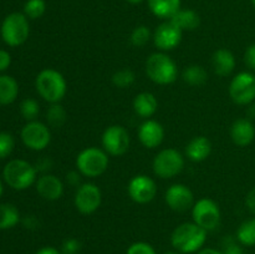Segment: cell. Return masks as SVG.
Instances as JSON below:
<instances>
[{
  "label": "cell",
  "mask_w": 255,
  "mask_h": 254,
  "mask_svg": "<svg viewBox=\"0 0 255 254\" xmlns=\"http://www.w3.org/2000/svg\"><path fill=\"white\" fill-rule=\"evenodd\" d=\"M208 232L194 222L182 223L172 232L171 243L182 254L199 252L207 241Z\"/></svg>",
  "instance_id": "1"
},
{
  "label": "cell",
  "mask_w": 255,
  "mask_h": 254,
  "mask_svg": "<svg viewBox=\"0 0 255 254\" xmlns=\"http://www.w3.org/2000/svg\"><path fill=\"white\" fill-rule=\"evenodd\" d=\"M35 87L37 94L51 105L59 104L67 91L64 75L54 69H45L40 71L35 80Z\"/></svg>",
  "instance_id": "2"
},
{
  "label": "cell",
  "mask_w": 255,
  "mask_h": 254,
  "mask_svg": "<svg viewBox=\"0 0 255 254\" xmlns=\"http://www.w3.org/2000/svg\"><path fill=\"white\" fill-rule=\"evenodd\" d=\"M146 74L157 85L173 84L178 76L176 62L164 52H154L146 61Z\"/></svg>",
  "instance_id": "3"
},
{
  "label": "cell",
  "mask_w": 255,
  "mask_h": 254,
  "mask_svg": "<svg viewBox=\"0 0 255 254\" xmlns=\"http://www.w3.org/2000/svg\"><path fill=\"white\" fill-rule=\"evenodd\" d=\"M36 168L24 159H11L2 171L4 181L16 191H24L36 183Z\"/></svg>",
  "instance_id": "4"
},
{
  "label": "cell",
  "mask_w": 255,
  "mask_h": 254,
  "mask_svg": "<svg viewBox=\"0 0 255 254\" xmlns=\"http://www.w3.org/2000/svg\"><path fill=\"white\" fill-rule=\"evenodd\" d=\"M109 156L105 149L87 147L76 157V168L82 176L96 178L104 174L109 167Z\"/></svg>",
  "instance_id": "5"
},
{
  "label": "cell",
  "mask_w": 255,
  "mask_h": 254,
  "mask_svg": "<svg viewBox=\"0 0 255 254\" xmlns=\"http://www.w3.org/2000/svg\"><path fill=\"white\" fill-rule=\"evenodd\" d=\"M1 37L9 46H20L27 40L30 26L27 17L21 12H11L4 19L1 24Z\"/></svg>",
  "instance_id": "6"
},
{
  "label": "cell",
  "mask_w": 255,
  "mask_h": 254,
  "mask_svg": "<svg viewBox=\"0 0 255 254\" xmlns=\"http://www.w3.org/2000/svg\"><path fill=\"white\" fill-rule=\"evenodd\" d=\"M184 158L179 151L174 148H164L156 154L152 163L154 174L162 179L173 178L182 172Z\"/></svg>",
  "instance_id": "7"
},
{
  "label": "cell",
  "mask_w": 255,
  "mask_h": 254,
  "mask_svg": "<svg viewBox=\"0 0 255 254\" xmlns=\"http://www.w3.org/2000/svg\"><path fill=\"white\" fill-rule=\"evenodd\" d=\"M192 217L194 223L207 232L214 231L221 224V209L211 198H201L192 207Z\"/></svg>",
  "instance_id": "8"
},
{
  "label": "cell",
  "mask_w": 255,
  "mask_h": 254,
  "mask_svg": "<svg viewBox=\"0 0 255 254\" xmlns=\"http://www.w3.org/2000/svg\"><path fill=\"white\" fill-rule=\"evenodd\" d=\"M229 96L237 105H249L255 100V75L243 71L237 74L229 85Z\"/></svg>",
  "instance_id": "9"
},
{
  "label": "cell",
  "mask_w": 255,
  "mask_h": 254,
  "mask_svg": "<svg viewBox=\"0 0 255 254\" xmlns=\"http://www.w3.org/2000/svg\"><path fill=\"white\" fill-rule=\"evenodd\" d=\"M21 141L32 151H42L51 142V132L45 124L40 121H29L21 129Z\"/></svg>",
  "instance_id": "10"
},
{
  "label": "cell",
  "mask_w": 255,
  "mask_h": 254,
  "mask_svg": "<svg viewBox=\"0 0 255 254\" xmlns=\"http://www.w3.org/2000/svg\"><path fill=\"white\" fill-rule=\"evenodd\" d=\"M131 138L121 125H112L109 126L102 133V146L104 149L111 156H122L129 148Z\"/></svg>",
  "instance_id": "11"
},
{
  "label": "cell",
  "mask_w": 255,
  "mask_h": 254,
  "mask_svg": "<svg viewBox=\"0 0 255 254\" xmlns=\"http://www.w3.org/2000/svg\"><path fill=\"white\" fill-rule=\"evenodd\" d=\"M101 202L102 192L95 183L81 184L75 193V207L81 214H92L100 208Z\"/></svg>",
  "instance_id": "12"
},
{
  "label": "cell",
  "mask_w": 255,
  "mask_h": 254,
  "mask_svg": "<svg viewBox=\"0 0 255 254\" xmlns=\"http://www.w3.org/2000/svg\"><path fill=\"white\" fill-rule=\"evenodd\" d=\"M128 196L138 204H146L153 201L157 194L156 182L146 174H137L128 182Z\"/></svg>",
  "instance_id": "13"
},
{
  "label": "cell",
  "mask_w": 255,
  "mask_h": 254,
  "mask_svg": "<svg viewBox=\"0 0 255 254\" xmlns=\"http://www.w3.org/2000/svg\"><path fill=\"white\" fill-rule=\"evenodd\" d=\"M183 31L171 20H166L153 32V42L161 51H171L182 41Z\"/></svg>",
  "instance_id": "14"
},
{
  "label": "cell",
  "mask_w": 255,
  "mask_h": 254,
  "mask_svg": "<svg viewBox=\"0 0 255 254\" xmlns=\"http://www.w3.org/2000/svg\"><path fill=\"white\" fill-rule=\"evenodd\" d=\"M166 204L174 212H187L194 204L193 192L186 184H172L164 194Z\"/></svg>",
  "instance_id": "15"
},
{
  "label": "cell",
  "mask_w": 255,
  "mask_h": 254,
  "mask_svg": "<svg viewBox=\"0 0 255 254\" xmlns=\"http://www.w3.org/2000/svg\"><path fill=\"white\" fill-rule=\"evenodd\" d=\"M138 138L146 148H156L164 138L163 126L154 120H146L138 128Z\"/></svg>",
  "instance_id": "16"
},
{
  "label": "cell",
  "mask_w": 255,
  "mask_h": 254,
  "mask_svg": "<svg viewBox=\"0 0 255 254\" xmlns=\"http://www.w3.org/2000/svg\"><path fill=\"white\" fill-rule=\"evenodd\" d=\"M35 184L39 196L46 201H57L64 194V183L54 174H44Z\"/></svg>",
  "instance_id": "17"
},
{
  "label": "cell",
  "mask_w": 255,
  "mask_h": 254,
  "mask_svg": "<svg viewBox=\"0 0 255 254\" xmlns=\"http://www.w3.org/2000/svg\"><path fill=\"white\" fill-rule=\"evenodd\" d=\"M232 141L239 147H246L253 142L255 137V127L248 119H238L231 127Z\"/></svg>",
  "instance_id": "18"
},
{
  "label": "cell",
  "mask_w": 255,
  "mask_h": 254,
  "mask_svg": "<svg viewBox=\"0 0 255 254\" xmlns=\"http://www.w3.org/2000/svg\"><path fill=\"white\" fill-rule=\"evenodd\" d=\"M212 66L218 76H229L236 69V56L228 49H218L212 56Z\"/></svg>",
  "instance_id": "19"
},
{
  "label": "cell",
  "mask_w": 255,
  "mask_h": 254,
  "mask_svg": "<svg viewBox=\"0 0 255 254\" xmlns=\"http://www.w3.org/2000/svg\"><path fill=\"white\" fill-rule=\"evenodd\" d=\"M212 152V143L207 137L197 136L188 142L186 154L191 161L202 162L209 157Z\"/></svg>",
  "instance_id": "20"
},
{
  "label": "cell",
  "mask_w": 255,
  "mask_h": 254,
  "mask_svg": "<svg viewBox=\"0 0 255 254\" xmlns=\"http://www.w3.org/2000/svg\"><path fill=\"white\" fill-rule=\"evenodd\" d=\"M149 10L162 20H171L181 10V0H147Z\"/></svg>",
  "instance_id": "21"
},
{
  "label": "cell",
  "mask_w": 255,
  "mask_h": 254,
  "mask_svg": "<svg viewBox=\"0 0 255 254\" xmlns=\"http://www.w3.org/2000/svg\"><path fill=\"white\" fill-rule=\"evenodd\" d=\"M158 109V101L151 92H141L133 100V110L137 116L148 119L153 116Z\"/></svg>",
  "instance_id": "22"
},
{
  "label": "cell",
  "mask_w": 255,
  "mask_h": 254,
  "mask_svg": "<svg viewBox=\"0 0 255 254\" xmlns=\"http://www.w3.org/2000/svg\"><path fill=\"white\" fill-rule=\"evenodd\" d=\"M172 22L177 25L182 31H192L196 30L201 24V17L194 10L181 9L171 19Z\"/></svg>",
  "instance_id": "23"
},
{
  "label": "cell",
  "mask_w": 255,
  "mask_h": 254,
  "mask_svg": "<svg viewBox=\"0 0 255 254\" xmlns=\"http://www.w3.org/2000/svg\"><path fill=\"white\" fill-rule=\"evenodd\" d=\"M19 95V85L14 77L9 75L0 76V105H10Z\"/></svg>",
  "instance_id": "24"
},
{
  "label": "cell",
  "mask_w": 255,
  "mask_h": 254,
  "mask_svg": "<svg viewBox=\"0 0 255 254\" xmlns=\"http://www.w3.org/2000/svg\"><path fill=\"white\" fill-rule=\"evenodd\" d=\"M20 221V213L16 207L11 203L0 204V229H10L16 226Z\"/></svg>",
  "instance_id": "25"
},
{
  "label": "cell",
  "mask_w": 255,
  "mask_h": 254,
  "mask_svg": "<svg viewBox=\"0 0 255 254\" xmlns=\"http://www.w3.org/2000/svg\"><path fill=\"white\" fill-rule=\"evenodd\" d=\"M237 241L246 247L255 246V217L247 219L237 231Z\"/></svg>",
  "instance_id": "26"
},
{
  "label": "cell",
  "mask_w": 255,
  "mask_h": 254,
  "mask_svg": "<svg viewBox=\"0 0 255 254\" xmlns=\"http://www.w3.org/2000/svg\"><path fill=\"white\" fill-rule=\"evenodd\" d=\"M184 82L192 86H201L208 79L207 71L201 66V65H191V66L186 67L182 74Z\"/></svg>",
  "instance_id": "27"
},
{
  "label": "cell",
  "mask_w": 255,
  "mask_h": 254,
  "mask_svg": "<svg viewBox=\"0 0 255 254\" xmlns=\"http://www.w3.org/2000/svg\"><path fill=\"white\" fill-rule=\"evenodd\" d=\"M67 115L64 107L59 104H52L47 109L46 112V121L54 128H59L66 122Z\"/></svg>",
  "instance_id": "28"
},
{
  "label": "cell",
  "mask_w": 255,
  "mask_h": 254,
  "mask_svg": "<svg viewBox=\"0 0 255 254\" xmlns=\"http://www.w3.org/2000/svg\"><path fill=\"white\" fill-rule=\"evenodd\" d=\"M46 11L45 0H27L24 5V14L29 19H39Z\"/></svg>",
  "instance_id": "29"
},
{
  "label": "cell",
  "mask_w": 255,
  "mask_h": 254,
  "mask_svg": "<svg viewBox=\"0 0 255 254\" xmlns=\"http://www.w3.org/2000/svg\"><path fill=\"white\" fill-rule=\"evenodd\" d=\"M134 80H136V76H134L133 71H131L129 69L119 70L112 75V84L119 89H127L133 84Z\"/></svg>",
  "instance_id": "30"
},
{
  "label": "cell",
  "mask_w": 255,
  "mask_h": 254,
  "mask_svg": "<svg viewBox=\"0 0 255 254\" xmlns=\"http://www.w3.org/2000/svg\"><path fill=\"white\" fill-rule=\"evenodd\" d=\"M151 39V30L146 25H138L131 32V44L136 47H143L144 45L148 44Z\"/></svg>",
  "instance_id": "31"
},
{
  "label": "cell",
  "mask_w": 255,
  "mask_h": 254,
  "mask_svg": "<svg viewBox=\"0 0 255 254\" xmlns=\"http://www.w3.org/2000/svg\"><path fill=\"white\" fill-rule=\"evenodd\" d=\"M40 112L39 102L34 99H25L24 101L20 104V114L22 115L25 120L27 121H35Z\"/></svg>",
  "instance_id": "32"
},
{
  "label": "cell",
  "mask_w": 255,
  "mask_h": 254,
  "mask_svg": "<svg viewBox=\"0 0 255 254\" xmlns=\"http://www.w3.org/2000/svg\"><path fill=\"white\" fill-rule=\"evenodd\" d=\"M14 137L9 132H0V159L10 156L14 149Z\"/></svg>",
  "instance_id": "33"
},
{
  "label": "cell",
  "mask_w": 255,
  "mask_h": 254,
  "mask_svg": "<svg viewBox=\"0 0 255 254\" xmlns=\"http://www.w3.org/2000/svg\"><path fill=\"white\" fill-rule=\"evenodd\" d=\"M126 254H157L153 247L146 242H136L127 249Z\"/></svg>",
  "instance_id": "34"
},
{
  "label": "cell",
  "mask_w": 255,
  "mask_h": 254,
  "mask_svg": "<svg viewBox=\"0 0 255 254\" xmlns=\"http://www.w3.org/2000/svg\"><path fill=\"white\" fill-rule=\"evenodd\" d=\"M81 251V242L76 238L65 239L61 246L62 254H79Z\"/></svg>",
  "instance_id": "35"
},
{
  "label": "cell",
  "mask_w": 255,
  "mask_h": 254,
  "mask_svg": "<svg viewBox=\"0 0 255 254\" xmlns=\"http://www.w3.org/2000/svg\"><path fill=\"white\" fill-rule=\"evenodd\" d=\"M223 252L224 254H244L242 247L234 241L232 237H227L223 241Z\"/></svg>",
  "instance_id": "36"
},
{
  "label": "cell",
  "mask_w": 255,
  "mask_h": 254,
  "mask_svg": "<svg viewBox=\"0 0 255 254\" xmlns=\"http://www.w3.org/2000/svg\"><path fill=\"white\" fill-rule=\"evenodd\" d=\"M244 62L248 66V69L255 71V44L249 45L244 54Z\"/></svg>",
  "instance_id": "37"
},
{
  "label": "cell",
  "mask_w": 255,
  "mask_h": 254,
  "mask_svg": "<svg viewBox=\"0 0 255 254\" xmlns=\"http://www.w3.org/2000/svg\"><path fill=\"white\" fill-rule=\"evenodd\" d=\"M10 64H11V56L5 50H0V71H5L9 69Z\"/></svg>",
  "instance_id": "38"
},
{
  "label": "cell",
  "mask_w": 255,
  "mask_h": 254,
  "mask_svg": "<svg viewBox=\"0 0 255 254\" xmlns=\"http://www.w3.org/2000/svg\"><path fill=\"white\" fill-rule=\"evenodd\" d=\"M81 173L76 171H70L69 173L66 174V181L67 183L71 184V186H79L80 181H81Z\"/></svg>",
  "instance_id": "39"
},
{
  "label": "cell",
  "mask_w": 255,
  "mask_h": 254,
  "mask_svg": "<svg viewBox=\"0 0 255 254\" xmlns=\"http://www.w3.org/2000/svg\"><path fill=\"white\" fill-rule=\"evenodd\" d=\"M247 207H248L249 211L255 216V187L249 191V193L247 194V199H246Z\"/></svg>",
  "instance_id": "40"
},
{
  "label": "cell",
  "mask_w": 255,
  "mask_h": 254,
  "mask_svg": "<svg viewBox=\"0 0 255 254\" xmlns=\"http://www.w3.org/2000/svg\"><path fill=\"white\" fill-rule=\"evenodd\" d=\"M51 166H52V162L50 161L49 158H42L40 159V161H37L36 167H35V168H36V171L46 172L51 168Z\"/></svg>",
  "instance_id": "41"
},
{
  "label": "cell",
  "mask_w": 255,
  "mask_h": 254,
  "mask_svg": "<svg viewBox=\"0 0 255 254\" xmlns=\"http://www.w3.org/2000/svg\"><path fill=\"white\" fill-rule=\"evenodd\" d=\"M35 254H62L61 251L56 249L55 247H44L40 248Z\"/></svg>",
  "instance_id": "42"
},
{
  "label": "cell",
  "mask_w": 255,
  "mask_h": 254,
  "mask_svg": "<svg viewBox=\"0 0 255 254\" xmlns=\"http://www.w3.org/2000/svg\"><path fill=\"white\" fill-rule=\"evenodd\" d=\"M24 224L26 228H30V229H34L37 227V219L35 218L34 216H27L26 218H25L24 221Z\"/></svg>",
  "instance_id": "43"
},
{
  "label": "cell",
  "mask_w": 255,
  "mask_h": 254,
  "mask_svg": "<svg viewBox=\"0 0 255 254\" xmlns=\"http://www.w3.org/2000/svg\"><path fill=\"white\" fill-rule=\"evenodd\" d=\"M198 254H224L222 251H217V249L213 248H206V249H201Z\"/></svg>",
  "instance_id": "44"
},
{
  "label": "cell",
  "mask_w": 255,
  "mask_h": 254,
  "mask_svg": "<svg viewBox=\"0 0 255 254\" xmlns=\"http://www.w3.org/2000/svg\"><path fill=\"white\" fill-rule=\"evenodd\" d=\"M126 1L129 2V4L136 5V4H139V2H142V1H143V0H126Z\"/></svg>",
  "instance_id": "45"
},
{
  "label": "cell",
  "mask_w": 255,
  "mask_h": 254,
  "mask_svg": "<svg viewBox=\"0 0 255 254\" xmlns=\"http://www.w3.org/2000/svg\"><path fill=\"white\" fill-rule=\"evenodd\" d=\"M2 191H4V187H2V182H1V179H0V197H1Z\"/></svg>",
  "instance_id": "46"
},
{
  "label": "cell",
  "mask_w": 255,
  "mask_h": 254,
  "mask_svg": "<svg viewBox=\"0 0 255 254\" xmlns=\"http://www.w3.org/2000/svg\"><path fill=\"white\" fill-rule=\"evenodd\" d=\"M164 254H181V253H176V252H168V253H164Z\"/></svg>",
  "instance_id": "47"
},
{
  "label": "cell",
  "mask_w": 255,
  "mask_h": 254,
  "mask_svg": "<svg viewBox=\"0 0 255 254\" xmlns=\"http://www.w3.org/2000/svg\"><path fill=\"white\" fill-rule=\"evenodd\" d=\"M252 4H253V6L255 7V0H252Z\"/></svg>",
  "instance_id": "48"
}]
</instances>
